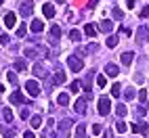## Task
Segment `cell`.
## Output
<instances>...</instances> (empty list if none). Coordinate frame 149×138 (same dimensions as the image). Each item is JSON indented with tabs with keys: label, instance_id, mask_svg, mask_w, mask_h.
I'll return each mask as SVG.
<instances>
[{
	"label": "cell",
	"instance_id": "obj_1",
	"mask_svg": "<svg viewBox=\"0 0 149 138\" xmlns=\"http://www.w3.org/2000/svg\"><path fill=\"white\" fill-rule=\"evenodd\" d=\"M109 111H111V101H109V96H101L99 98V113L107 115Z\"/></svg>",
	"mask_w": 149,
	"mask_h": 138
},
{
	"label": "cell",
	"instance_id": "obj_2",
	"mask_svg": "<svg viewBox=\"0 0 149 138\" xmlns=\"http://www.w3.org/2000/svg\"><path fill=\"white\" fill-rule=\"evenodd\" d=\"M67 65H69V69H72L74 73H78V71H82V67H84V63H82V59H76V57H69V59H67Z\"/></svg>",
	"mask_w": 149,
	"mask_h": 138
},
{
	"label": "cell",
	"instance_id": "obj_3",
	"mask_svg": "<svg viewBox=\"0 0 149 138\" xmlns=\"http://www.w3.org/2000/svg\"><path fill=\"white\" fill-rule=\"evenodd\" d=\"M25 90H27L29 96H38V94H40V86H38L34 80H27L25 82Z\"/></svg>",
	"mask_w": 149,
	"mask_h": 138
},
{
	"label": "cell",
	"instance_id": "obj_4",
	"mask_svg": "<svg viewBox=\"0 0 149 138\" xmlns=\"http://www.w3.org/2000/svg\"><path fill=\"white\" fill-rule=\"evenodd\" d=\"M11 103H13V105H23V103H27V98L23 96L21 90H13V92H11Z\"/></svg>",
	"mask_w": 149,
	"mask_h": 138
},
{
	"label": "cell",
	"instance_id": "obj_5",
	"mask_svg": "<svg viewBox=\"0 0 149 138\" xmlns=\"http://www.w3.org/2000/svg\"><path fill=\"white\" fill-rule=\"evenodd\" d=\"M105 73L109 77H118V75H120V69H118V65H113V63H107L105 65Z\"/></svg>",
	"mask_w": 149,
	"mask_h": 138
},
{
	"label": "cell",
	"instance_id": "obj_6",
	"mask_svg": "<svg viewBox=\"0 0 149 138\" xmlns=\"http://www.w3.org/2000/svg\"><path fill=\"white\" fill-rule=\"evenodd\" d=\"M15 23H17V15H15V13H6V17H4V25L11 29V27H15Z\"/></svg>",
	"mask_w": 149,
	"mask_h": 138
},
{
	"label": "cell",
	"instance_id": "obj_7",
	"mask_svg": "<svg viewBox=\"0 0 149 138\" xmlns=\"http://www.w3.org/2000/svg\"><path fill=\"white\" fill-rule=\"evenodd\" d=\"M29 29H32V32H36V34H40L42 29H44V23L40 21V19H34V21L29 23Z\"/></svg>",
	"mask_w": 149,
	"mask_h": 138
},
{
	"label": "cell",
	"instance_id": "obj_8",
	"mask_svg": "<svg viewBox=\"0 0 149 138\" xmlns=\"http://www.w3.org/2000/svg\"><path fill=\"white\" fill-rule=\"evenodd\" d=\"M19 13H21L23 17H29V15L34 13V8H32V2H23V4H21V8H19Z\"/></svg>",
	"mask_w": 149,
	"mask_h": 138
},
{
	"label": "cell",
	"instance_id": "obj_9",
	"mask_svg": "<svg viewBox=\"0 0 149 138\" xmlns=\"http://www.w3.org/2000/svg\"><path fill=\"white\" fill-rule=\"evenodd\" d=\"M120 61H122L124 65H130V63L134 61V52H132V50H126V52H122V59H120Z\"/></svg>",
	"mask_w": 149,
	"mask_h": 138
},
{
	"label": "cell",
	"instance_id": "obj_10",
	"mask_svg": "<svg viewBox=\"0 0 149 138\" xmlns=\"http://www.w3.org/2000/svg\"><path fill=\"white\" fill-rule=\"evenodd\" d=\"M42 13H44L46 19H53L55 17V4H44L42 6Z\"/></svg>",
	"mask_w": 149,
	"mask_h": 138
},
{
	"label": "cell",
	"instance_id": "obj_11",
	"mask_svg": "<svg viewBox=\"0 0 149 138\" xmlns=\"http://www.w3.org/2000/svg\"><path fill=\"white\" fill-rule=\"evenodd\" d=\"M99 29H101V32H105V34H109V32L113 29V23L109 21V19H103V21H101V25H99Z\"/></svg>",
	"mask_w": 149,
	"mask_h": 138
},
{
	"label": "cell",
	"instance_id": "obj_12",
	"mask_svg": "<svg viewBox=\"0 0 149 138\" xmlns=\"http://www.w3.org/2000/svg\"><path fill=\"white\" fill-rule=\"evenodd\" d=\"M74 109H76V113H86V103H84V98H78L76 105H74Z\"/></svg>",
	"mask_w": 149,
	"mask_h": 138
},
{
	"label": "cell",
	"instance_id": "obj_13",
	"mask_svg": "<svg viewBox=\"0 0 149 138\" xmlns=\"http://www.w3.org/2000/svg\"><path fill=\"white\" fill-rule=\"evenodd\" d=\"M149 40V29L147 27H139V42Z\"/></svg>",
	"mask_w": 149,
	"mask_h": 138
},
{
	"label": "cell",
	"instance_id": "obj_14",
	"mask_svg": "<svg viewBox=\"0 0 149 138\" xmlns=\"http://www.w3.org/2000/svg\"><path fill=\"white\" fill-rule=\"evenodd\" d=\"M84 34H86L88 38H93V36H97V27H95L93 23H86V27H84Z\"/></svg>",
	"mask_w": 149,
	"mask_h": 138
},
{
	"label": "cell",
	"instance_id": "obj_15",
	"mask_svg": "<svg viewBox=\"0 0 149 138\" xmlns=\"http://www.w3.org/2000/svg\"><path fill=\"white\" fill-rule=\"evenodd\" d=\"M130 130H132V132H139V134H147V126H143V124H132Z\"/></svg>",
	"mask_w": 149,
	"mask_h": 138
},
{
	"label": "cell",
	"instance_id": "obj_16",
	"mask_svg": "<svg viewBox=\"0 0 149 138\" xmlns=\"http://www.w3.org/2000/svg\"><path fill=\"white\" fill-rule=\"evenodd\" d=\"M34 73H36V77H44V75H46L42 63H36V65H34Z\"/></svg>",
	"mask_w": 149,
	"mask_h": 138
},
{
	"label": "cell",
	"instance_id": "obj_17",
	"mask_svg": "<svg viewBox=\"0 0 149 138\" xmlns=\"http://www.w3.org/2000/svg\"><path fill=\"white\" fill-rule=\"evenodd\" d=\"M51 36H53V42H57V38L61 36V27H59V25H53V27H51Z\"/></svg>",
	"mask_w": 149,
	"mask_h": 138
},
{
	"label": "cell",
	"instance_id": "obj_18",
	"mask_svg": "<svg viewBox=\"0 0 149 138\" xmlns=\"http://www.w3.org/2000/svg\"><path fill=\"white\" fill-rule=\"evenodd\" d=\"M126 113H128V109H126L124 105H116V115H118V117H124Z\"/></svg>",
	"mask_w": 149,
	"mask_h": 138
},
{
	"label": "cell",
	"instance_id": "obj_19",
	"mask_svg": "<svg viewBox=\"0 0 149 138\" xmlns=\"http://www.w3.org/2000/svg\"><path fill=\"white\" fill-rule=\"evenodd\" d=\"M76 138H86V132H84V126L82 124H78V128H76Z\"/></svg>",
	"mask_w": 149,
	"mask_h": 138
},
{
	"label": "cell",
	"instance_id": "obj_20",
	"mask_svg": "<svg viewBox=\"0 0 149 138\" xmlns=\"http://www.w3.org/2000/svg\"><path fill=\"white\" fill-rule=\"evenodd\" d=\"M111 15H113V19H118V21H120V19H124V11H122V8H113Z\"/></svg>",
	"mask_w": 149,
	"mask_h": 138
},
{
	"label": "cell",
	"instance_id": "obj_21",
	"mask_svg": "<svg viewBox=\"0 0 149 138\" xmlns=\"http://www.w3.org/2000/svg\"><path fill=\"white\" fill-rule=\"evenodd\" d=\"M25 34H27V23H23V25L17 27V36H19V38H23Z\"/></svg>",
	"mask_w": 149,
	"mask_h": 138
},
{
	"label": "cell",
	"instance_id": "obj_22",
	"mask_svg": "<svg viewBox=\"0 0 149 138\" xmlns=\"http://www.w3.org/2000/svg\"><path fill=\"white\" fill-rule=\"evenodd\" d=\"M55 84H63L65 82V73L63 71H59V73H55V80H53Z\"/></svg>",
	"mask_w": 149,
	"mask_h": 138
},
{
	"label": "cell",
	"instance_id": "obj_23",
	"mask_svg": "<svg viewBox=\"0 0 149 138\" xmlns=\"http://www.w3.org/2000/svg\"><path fill=\"white\" fill-rule=\"evenodd\" d=\"M57 103H59V105H67V103H69V96H67L65 92L59 94V96H57Z\"/></svg>",
	"mask_w": 149,
	"mask_h": 138
},
{
	"label": "cell",
	"instance_id": "obj_24",
	"mask_svg": "<svg viewBox=\"0 0 149 138\" xmlns=\"http://www.w3.org/2000/svg\"><path fill=\"white\" fill-rule=\"evenodd\" d=\"M116 130L120 132V134H124V132L128 130V126H126V121H118V124H116Z\"/></svg>",
	"mask_w": 149,
	"mask_h": 138
},
{
	"label": "cell",
	"instance_id": "obj_25",
	"mask_svg": "<svg viewBox=\"0 0 149 138\" xmlns=\"http://www.w3.org/2000/svg\"><path fill=\"white\" fill-rule=\"evenodd\" d=\"M69 38H72L74 42H78V40H80V38H82V34L78 32V29H72V32H69Z\"/></svg>",
	"mask_w": 149,
	"mask_h": 138
},
{
	"label": "cell",
	"instance_id": "obj_26",
	"mask_svg": "<svg viewBox=\"0 0 149 138\" xmlns=\"http://www.w3.org/2000/svg\"><path fill=\"white\" fill-rule=\"evenodd\" d=\"M80 88H82V84H80V82H72V84H69V90L76 92V94L80 92Z\"/></svg>",
	"mask_w": 149,
	"mask_h": 138
},
{
	"label": "cell",
	"instance_id": "obj_27",
	"mask_svg": "<svg viewBox=\"0 0 149 138\" xmlns=\"http://www.w3.org/2000/svg\"><path fill=\"white\" fill-rule=\"evenodd\" d=\"M107 46H109V48L118 46V38H116V36H109V38H107Z\"/></svg>",
	"mask_w": 149,
	"mask_h": 138
},
{
	"label": "cell",
	"instance_id": "obj_28",
	"mask_svg": "<svg viewBox=\"0 0 149 138\" xmlns=\"http://www.w3.org/2000/svg\"><path fill=\"white\" fill-rule=\"evenodd\" d=\"M120 90H122L120 84H113V86H111V96H116V98H118V96H120Z\"/></svg>",
	"mask_w": 149,
	"mask_h": 138
},
{
	"label": "cell",
	"instance_id": "obj_29",
	"mask_svg": "<svg viewBox=\"0 0 149 138\" xmlns=\"http://www.w3.org/2000/svg\"><path fill=\"white\" fill-rule=\"evenodd\" d=\"M2 115H4V119H6L8 124L13 121V111H11V109H4V111H2Z\"/></svg>",
	"mask_w": 149,
	"mask_h": 138
},
{
	"label": "cell",
	"instance_id": "obj_30",
	"mask_svg": "<svg viewBox=\"0 0 149 138\" xmlns=\"http://www.w3.org/2000/svg\"><path fill=\"white\" fill-rule=\"evenodd\" d=\"M2 136H4V138H15V132L11 130V128H4V130H2Z\"/></svg>",
	"mask_w": 149,
	"mask_h": 138
},
{
	"label": "cell",
	"instance_id": "obj_31",
	"mask_svg": "<svg viewBox=\"0 0 149 138\" xmlns=\"http://www.w3.org/2000/svg\"><path fill=\"white\" fill-rule=\"evenodd\" d=\"M95 73V71H93ZM93 73H88L86 75V80H84V90H91V80H93Z\"/></svg>",
	"mask_w": 149,
	"mask_h": 138
},
{
	"label": "cell",
	"instance_id": "obj_32",
	"mask_svg": "<svg viewBox=\"0 0 149 138\" xmlns=\"http://www.w3.org/2000/svg\"><path fill=\"white\" fill-rule=\"evenodd\" d=\"M6 80H8V82H11V84L15 86V84H17V75H15L13 71H8V73H6Z\"/></svg>",
	"mask_w": 149,
	"mask_h": 138
},
{
	"label": "cell",
	"instance_id": "obj_33",
	"mask_svg": "<svg viewBox=\"0 0 149 138\" xmlns=\"http://www.w3.org/2000/svg\"><path fill=\"white\" fill-rule=\"evenodd\" d=\"M40 126H42V119H40V117H38V115L32 117V128H40Z\"/></svg>",
	"mask_w": 149,
	"mask_h": 138
},
{
	"label": "cell",
	"instance_id": "obj_34",
	"mask_svg": "<svg viewBox=\"0 0 149 138\" xmlns=\"http://www.w3.org/2000/svg\"><path fill=\"white\" fill-rule=\"evenodd\" d=\"M124 96H126V98H128V101H132V98H134V96H136V92H134V90H132V88H128V90H126V94H124Z\"/></svg>",
	"mask_w": 149,
	"mask_h": 138
},
{
	"label": "cell",
	"instance_id": "obj_35",
	"mask_svg": "<svg viewBox=\"0 0 149 138\" xmlns=\"http://www.w3.org/2000/svg\"><path fill=\"white\" fill-rule=\"evenodd\" d=\"M97 84H99V88H105V84H107L105 75H99V77H97Z\"/></svg>",
	"mask_w": 149,
	"mask_h": 138
},
{
	"label": "cell",
	"instance_id": "obj_36",
	"mask_svg": "<svg viewBox=\"0 0 149 138\" xmlns=\"http://www.w3.org/2000/svg\"><path fill=\"white\" fill-rule=\"evenodd\" d=\"M69 126H72V121H69V119H65L61 126H59V130H63V132H67L69 130Z\"/></svg>",
	"mask_w": 149,
	"mask_h": 138
},
{
	"label": "cell",
	"instance_id": "obj_37",
	"mask_svg": "<svg viewBox=\"0 0 149 138\" xmlns=\"http://www.w3.org/2000/svg\"><path fill=\"white\" fill-rule=\"evenodd\" d=\"M139 98H141V103L145 105V103H147V92H145V90H141V92H139Z\"/></svg>",
	"mask_w": 149,
	"mask_h": 138
},
{
	"label": "cell",
	"instance_id": "obj_38",
	"mask_svg": "<svg viewBox=\"0 0 149 138\" xmlns=\"http://www.w3.org/2000/svg\"><path fill=\"white\" fill-rule=\"evenodd\" d=\"M8 42H11V38H8V36H4V34L0 36V44H2V46H4V44H8Z\"/></svg>",
	"mask_w": 149,
	"mask_h": 138
},
{
	"label": "cell",
	"instance_id": "obj_39",
	"mask_svg": "<svg viewBox=\"0 0 149 138\" xmlns=\"http://www.w3.org/2000/svg\"><path fill=\"white\" fill-rule=\"evenodd\" d=\"M101 130H103V128L99 124H93V134H101Z\"/></svg>",
	"mask_w": 149,
	"mask_h": 138
},
{
	"label": "cell",
	"instance_id": "obj_40",
	"mask_svg": "<svg viewBox=\"0 0 149 138\" xmlns=\"http://www.w3.org/2000/svg\"><path fill=\"white\" fill-rule=\"evenodd\" d=\"M15 69H19V71H23V69H25V63H23V61H17V63H15Z\"/></svg>",
	"mask_w": 149,
	"mask_h": 138
},
{
	"label": "cell",
	"instance_id": "obj_41",
	"mask_svg": "<svg viewBox=\"0 0 149 138\" xmlns=\"http://www.w3.org/2000/svg\"><path fill=\"white\" fill-rule=\"evenodd\" d=\"M136 111H139V115H145V113H147V107H145V105H141Z\"/></svg>",
	"mask_w": 149,
	"mask_h": 138
},
{
	"label": "cell",
	"instance_id": "obj_42",
	"mask_svg": "<svg viewBox=\"0 0 149 138\" xmlns=\"http://www.w3.org/2000/svg\"><path fill=\"white\" fill-rule=\"evenodd\" d=\"M141 17H149V6H145L143 11H141Z\"/></svg>",
	"mask_w": 149,
	"mask_h": 138
},
{
	"label": "cell",
	"instance_id": "obj_43",
	"mask_svg": "<svg viewBox=\"0 0 149 138\" xmlns=\"http://www.w3.org/2000/svg\"><path fill=\"white\" fill-rule=\"evenodd\" d=\"M99 4V0H91V2H88V8H95Z\"/></svg>",
	"mask_w": 149,
	"mask_h": 138
},
{
	"label": "cell",
	"instance_id": "obj_44",
	"mask_svg": "<svg viewBox=\"0 0 149 138\" xmlns=\"http://www.w3.org/2000/svg\"><path fill=\"white\" fill-rule=\"evenodd\" d=\"M126 6H128V8H132V6H134V0H126Z\"/></svg>",
	"mask_w": 149,
	"mask_h": 138
},
{
	"label": "cell",
	"instance_id": "obj_45",
	"mask_svg": "<svg viewBox=\"0 0 149 138\" xmlns=\"http://www.w3.org/2000/svg\"><path fill=\"white\" fill-rule=\"evenodd\" d=\"M23 138H34V134H32V132H25V134H23Z\"/></svg>",
	"mask_w": 149,
	"mask_h": 138
},
{
	"label": "cell",
	"instance_id": "obj_46",
	"mask_svg": "<svg viewBox=\"0 0 149 138\" xmlns=\"http://www.w3.org/2000/svg\"><path fill=\"white\" fill-rule=\"evenodd\" d=\"M57 2H61V4H63V2H65V0H57Z\"/></svg>",
	"mask_w": 149,
	"mask_h": 138
},
{
	"label": "cell",
	"instance_id": "obj_47",
	"mask_svg": "<svg viewBox=\"0 0 149 138\" xmlns=\"http://www.w3.org/2000/svg\"><path fill=\"white\" fill-rule=\"evenodd\" d=\"M2 90H4V88H2V86H0V92H2Z\"/></svg>",
	"mask_w": 149,
	"mask_h": 138
}]
</instances>
